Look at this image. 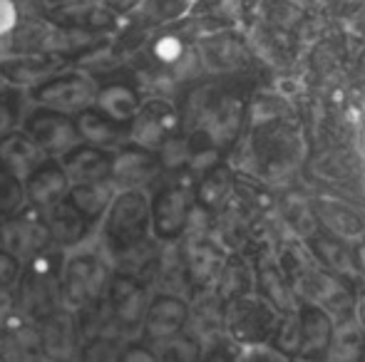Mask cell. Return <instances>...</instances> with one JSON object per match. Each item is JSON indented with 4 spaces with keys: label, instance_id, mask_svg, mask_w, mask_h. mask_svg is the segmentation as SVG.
<instances>
[{
    "label": "cell",
    "instance_id": "1",
    "mask_svg": "<svg viewBox=\"0 0 365 362\" xmlns=\"http://www.w3.org/2000/svg\"><path fill=\"white\" fill-rule=\"evenodd\" d=\"M152 231L149 196L142 188H120L102 216V243L115 256L132 253Z\"/></svg>",
    "mask_w": 365,
    "mask_h": 362
},
{
    "label": "cell",
    "instance_id": "2",
    "mask_svg": "<svg viewBox=\"0 0 365 362\" xmlns=\"http://www.w3.org/2000/svg\"><path fill=\"white\" fill-rule=\"evenodd\" d=\"M110 266L97 248H70L60 266V295L70 308L97 305L110 285Z\"/></svg>",
    "mask_w": 365,
    "mask_h": 362
},
{
    "label": "cell",
    "instance_id": "3",
    "mask_svg": "<svg viewBox=\"0 0 365 362\" xmlns=\"http://www.w3.org/2000/svg\"><path fill=\"white\" fill-rule=\"evenodd\" d=\"M279 323L281 313L261 295L249 293L224 305V325L229 330V338L239 345L271 343Z\"/></svg>",
    "mask_w": 365,
    "mask_h": 362
},
{
    "label": "cell",
    "instance_id": "4",
    "mask_svg": "<svg viewBox=\"0 0 365 362\" xmlns=\"http://www.w3.org/2000/svg\"><path fill=\"white\" fill-rule=\"evenodd\" d=\"M0 246L13 253L23 266L48 251L50 236L43 213L33 206H25L15 216L5 218V223L0 226Z\"/></svg>",
    "mask_w": 365,
    "mask_h": 362
},
{
    "label": "cell",
    "instance_id": "5",
    "mask_svg": "<svg viewBox=\"0 0 365 362\" xmlns=\"http://www.w3.org/2000/svg\"><path fill=\"white\" fill-rule=\"evenodd\" d=\"M194 211V193L189 186L172 183L164 186L149 198V213H152V231L159 241H174L189 228Z\"/></svg>",
    "mask_w": 365,
    "mask_h": 362
},
{
    "label": "cell",
    "instance_id": "6",
    "mask_svg": "<svg viewBox=\"0 0 365 362\" xmlns=\"http://www.w3.org/2000/svg\"><path fill=\"white\" fill-rule=\"evenodd\" d=\"M23 132L45 151L48 156H65L82 144L75 117L55 110H38L25 119Z\"/></svg>",
    "mask_w": 365,
    "mask_h": 362
},
{
    "label": "cell",
    "instance_id": "7",
    "mask_svg": "<svg viewBox=\"0 0 365 362\" xmlns=\"http://www.w3.org/2000/svg\"><path fill=\"white\" fill-rule=\"evenodd\" d=\"M95 82L90 78H85V75H58V78L45 80L33 90V100L38 105L70 117L95 105Z\"/></svg>",
    "mask_w": 365,
    "mask_h": 362
},
{
    "label": "cell",
    "instance_id": "8",
    "mask_svg": "<svg viewBox=\"0 0 365 362\" xmlns=\"http://www.w3.org/2000/svg\"><path fill=\"white\" fill-rule=\"evenodd\" d=\"M105 298H107V305H110L112 320H115L122 330L142 328V320H145L147 305H149L147 290L142 280H137L135 275H130V273L112 275Z\"/></svg>",
    "mask_w": 365,
    "mask_h": 362
},
{
    "label": "cell",
    "instance_id": "9",
    "mask_svg": "<svg viewBox=\"0 0 365 362\" xmlns=\"http://www.w3.org/2000/svg\"><path fill=\"white\" fill-rule=\"evenodd\" d=\"M162 161L154 151L127 142L112 151L110 181L120 188H145L162 174Z\"/></svg>",
    "mask_w": 365,
    "mask_h": 362
},
{
    "label": "cell",
    "instance_id": "10",
    "mask_svg": "<svg viewBox=\"0 0 365 362\" xmlns=\"http://www.w3.org/2000/svg\"><path fill=\"white\" fill-rule=\"evenodd\" d=\"M189 323V305L184 298L172 293H162L157 298L149 300L145 320H142V335L145 343L154 345L162 343L167 338L184 333Z\"/></svg>",
    "mask_w": 365,
    "mask_h": 362
},
{
    "label": "cell",
    "instance_id": "11",
    "mask_svg": "<svg viewBox=\"0 0 365 362\" xmlns=\"http://www.w3.org/2000/svg\"><path fill=\"white\" fill-rule=\"evenodd\" d=\"M38 345L53 362H73L80 353V330L70 310H53L43 318L38 330Z\"/></svg>",
    "mask_w": 365,
    "mask_h": 362
},
{
    "label": "cell",
    "instance_id": "12",
    "mask_svg": "<svg viewBox=\"0 0 365 362\" xmlns=\"http://www.w3.org/2000/svg\"><path fill=\"white\" fill-rule=\"evenodd\" d=\"M296 295H303L306 303L321 305L323 310H336V313L346 315L348 310L353 308V295L346 285H341L338 275L318 271V268H306L301 275L296 278V285H293Z\"/></svg>",
    "mask_w": 365,
    "mask_h": 362
},
{
    "label": "cell",
    "instance_id": "13",
    "mask_svg": "<svg viewBox=\"0 0 365 362\" xmlns=\"http://www.w3.org/2000/svg\"><path fill=\"white\" fill-rule=\"evenodd\" d=\"M177 129V115L164 102H149L142 105L137 117L130 122V144L149 149L157 154V149L174 134Z\"/></svg>",
    "mask_w": 365,
    "mask_h": 362
},
{
    "label": "cell",
    "instance_id": "14",
    "mask_svg": "<svg viewBox=\"0 0 365 362\" xmlns=\"http://www.w3.org/2000/svg\"><path fill=\"white\" fill-rule=\"evenodd\" d=\"M40 213H43V218H45V226H48L50 246L68 248V251L75 246H82V241L90 236L92 226H95L90 218H85L77 211L68 198L53 203V206Z\"/></svg>",
    "mask_w": 365,
    "mask_h": 362
},
{
    "label": "cell",
    "instance_id": "15",
    "mask_svg": "<svg viewBox=\"0 0 365 362\" xmlns=\"http://www.w3.org/2000/svg\"><path fill=\"white\" fill-rule=\"evenodd\" d=\"M75 127L80 132L82 144L97 147V149L115 151L122 144L130 142V124L110 119L107 115H102L97 107H87V110L75 115Z\"/></svg>",
    "mask_w": 365,
    "mask_h": 362
},
{
    "label": "cell",
    "instance_id": "16",
    "mask_svg": "<svg viewBox=\"0 0 365 362\" xmlns=\"http://www.w3.org/2000/svg\"><path fill=\"white\" fill-rule=\"evenodd\" d=\"M25 186V198H28V206L45 211L53 203L63 201L70 191V179L65 174V169L60 166V161L48 159L23 181Z\"/></svg>",
    "mask_w": 365,
    "mask_h": 362
},
{
    "label": "cell",
    "instance_id": "17",
    "mask_svg": "<svg viewBox=\"0 0 365 362\" xmlns=\"http://www.w3.org/2000/svg\"><path fill=\"white\" fill-rule=\"evenodd\" d=\"M50 156L30 139L25 132H8L5 137H0V166L5 171L15 176V179L25 181L43 161H48Z\"/></svg>",
    "mask_w": 365,
    "mask_h": 362
},
{
    "label": "cell",
    "instance_id": "18",
    "mask_svg": "<svg viewBox=\"0 0 365 362\" xmlns=\"http://www.w3.org/2000/svg\"><path fill=\"white\" fill-rule=\"evenodd\" d=\"M182 263L187 280L194 288H207L214 278L219 275L221 266H224V256L209 238L194 236L187 241L182 251Z\"/></svg>",
    "mask_w": 365,
    "mask_h": 362
},
{
    "label": "cell",
    "instance_id": "19",
    "mask_svg": "<svg viewBox=\"0 0 365 362\" xmlns=\"http://www.w3.org/2000/svg\"><path fill=\"white\" fill-rule=\"evenodd\" d=\"M60 166L65 169L70 183L105 181V179H110L112 151L97 149V147H90V144H80L63 156Z\"/></svg>",
    "mask_w": 365,
    "mask_h": 362
},
{
    "label": "cell",
    "instance_id": "20",
    "mask_svg": "<svg viewBox=\"0 0 365 362\" xmlns=\"http://www.w3.org/2000/svg\"><path fill=\"white\" fill-rule=\"evenodd\" d=\"M365 358V330L356 315L346 313L333 320L331 340L323 353L326 362H361Z\"/></svg>",
    "mask_w": 365,
    "mask_h": 362
},
{
    "label": "cell",
    "instance_id": "21",
    "mask_svg": "<svg viewBox=\"0 0 365 362\" xmlns=\"http://www.w3.org/2000/svg\"><path fill=\"white\" fill-rule=\"evenodd\" d=\"M298 318H301V350H298V355L321 360L333 330L331 313L323 310L321 305L303 303L298 308Z\"/></svg>",
    "mask_w": 365,
    "mask_h": 362
},
{
    "label": "cell",
    "instance_id": "22",
    "mask_svg": "<svg viewBox=\"0 0 365 362\" xmlns=\"http://www.w3.org/2000/svg\"><path fill=\"white\" fill-rule=\"evenodd\" d=\"M112 196H115V183L110 179L105 181H85V183H70L68 201L73 203L77 211L92 223L102 221L107 206H110Z\"/></svg>",
    "mask_w": 365,
    "mask_h": 362
},
{
    "label": "cell",
    "instance_id": "23",
    "mask_svg": "<svg viewBox=\"0 0 365 362\" xmlns=\"http://www.w3.org/2000/svg\"><path fill=\"white\" fill-rule=\"evenodd\" d=\"M95 107L102 112V115L110 117V119L122 122V124H130V122L137 117V112H140L142 102L135 90L117 82V85H105V87L97 90Z\"/></svg>",
    "mask_w": 365,
    "mask_h": 362
},
{
    "label": "cell",
    "instance_id": "24",
    "mask_svg": "<svg viewBox=\"0 0 365 362\" xmlns=\"http://www.w3.org/2000/svg\"><path fill=\"white\" fill-rule=\"evenodd\" d=\"M256 283H259L261 298H264L269 305H274L281 315L293 313V310L301 308L293 285L289 283V278H286V275L281 273L276 266L259 268V273H256Z\"/></svg>",
    "mask_w": 365,
    "mask_h": 362
},
{
    "label": "cell",
    "instance_id": "25",
    "mask_svg": "<svg viewBox=\"0 0 365 362\" xmlns=\"http://www.w3.org/2000/svg\"><path fill=\"white\" fill-rule=\"evenodd\" d=\"M55 18L73 30H102L112 25V13H107L102 5L82 3V0L68 3L63 10L55 13Z\"/></svg>",
    "mask_w": 365,
    "mask_h": 362
},
{
    "label": "cell",
    "instance_id": "26",
    "mask_svg": "<svg viewBox=\"0 0 365 362\" xmlns=\"http://www.w3.org/2000/svg\"><path fill=\"white\" fill-rule=\"evenodd\" d=\"M217 278H219V298L224 303L241 298V295H249L251 288H254V273L249 271V266L244 261L224 263Z\"/></svg>",
    "mask_w": 365,
    "mask_h": 362
},
{
    "label": "cell",
    "instance_id": "27",
    "mask_svg": "<svg viewBox=\"0 0 365 362\" xmlns=\"http://www.w3.org/2000/svg\"><path fill=\"white\" fill-rule=\"evenodd\" d=\"M313 251H316L318 261H321L333 275H353L356 273L353 253L348 251L343 243L331 241V238H316V241H313Z\"/></svg>",
    "mask_w": 365,
    "mask_h": 362
},
{
    "label": "cell",
    "instance_id": "28",
    "mask_svg": "<svg viewBox=\"0 0 365 362\" xmlns=\"http://www.w3.org/2000/svg\"><path fill=\"white\" fill-rule=\"evenodd\" d=\"M229 186H231V174L226 166H212L207 171L202 181H199V188H197V201L199 206L204 208H214L224 201V196L229 193Z\"/></svg>",
    "mask_w": 365,
    "mask_h": 362
},
{
    "label": "cell",
    "instance_id": "29",
    "mask_svg": "<svg viewBox=\"0 0 365 362\" xmlns=\"http://www.w3.org/2000/svg\"><path fill=\"white\" fill-rule=\"evenodd\" d=\"M154 353H157L159 362H199V355H202L197 340L184 333L154 343Z\"/></svg>",
    "mask_w": 365,
    "mask_h": 362
},
{
    "label": "cell",
    "instance_id": "30",
    "mask_svg": "<svg viewBox=\"0 0 365 362\" xmlns=\"http://www.w3.org/2000/svg\"><path fill=\"white\" fill-rule=\"evenodd\" d=\"M122 348L125 345L112 335H95V338L80 343L77 362H120Z\"/></svg>",
    "mask_w": 365,
    "mask_h": 362
},
{
    "label": "cell",
    "instance_id": "31",
    "mask_svg": "<svg viewBox=\"0 0 365 362\" xmlns=\"http://www.w3.org/2000/svg\"><path fill=\"white\" fill-rule=\"evenodd\" d=\"M28 206L25 198V186L20 179H15L10 171H5L0 166V218H10L18 211Z\"/></svg>",
    "mask_w": 365,
    "mask_h": 362
},
{
    "label": "cell",
    "instance_id": "32",
    "mask_svg": "<svg viewBox=\"0 0 365 362\" xmlns=\"http://www.w3.org/2000/svg\"><path fill=\"white\" fill-rule=\"evenodd\" d=\"M271 343H274L281 353L289 355V358L298 355V350H301V318H298V310L281 315V323H279V328H276Z\"/></svg>",
    "mask_w": 365,
    "mask_h": 362
},
{
    "label": "cell",
    "instance_id": "33",
    "mask_svg": "<svg viewBox=\"0 0 365 362\" xmlns=\"http://www.w3.org/2000/svg\"><path fill=\"white\" fill-rule=\"evenodd\" d=\"M234 362H291L286 353H281L274 343H251L241 345L239 353L231 355Z\"/></svg>",
    "mask_w": 365,
    "mask_h": 362
},
{
    "label": "cell",
    "instance_id": "34",
    "mask_svg": "<svg viewBox=\"0 0 365 362\" xmlns=\"http://www.w3.org/2000/svg\"><path fill=\"white\" fill-rule=\"evenodd\" d=\"M23 273V263L0 246V288H13V283Z\"/></svg>",
    "mask_w": 365,
    "mask_h": 362
},
{
    "label": "cell",
    "instance_id": "35",
    "mask_svg": "<svg viewBox=\"0 0 365 362\" xmlns=\"http://www.w3.org/2000/svg\"><path fill=\"white\" fill-rule=\"evenodd\" d=\"M120 362H159L154 348H149V343H130L122 348Z\"/></svg>",
    "mask_w": 365,
    "mask_h": 362
},
{
    "label": "cell",
    "instance_id": "36",
    "mask_svg": "<svg viewBox=\"0 0 365 362\" xmlns=\"http://www.w3.org/2000/svg\"><path fill=\"white\" fill-rule=\"evenodd\" d=\"M15 20H18L15 5L10 0H0V35H8L15 28Z\"/></svg>",
    "mask_w": 365,
    "mask_h": 362
},
{
    "label": "cell",
    "instance_id": "37",
    "mask_svg": "<svg viewBox=\"0 0 365 362\" xmlns=\"http://www.w3.org/2000/svg\"><path fill=\"white\" fill-rule=\"evenodd\" d=\"M15 310V295L10 288H0V328L8 325V320L13 318Z\"/></svg>",
    "mask_w": 365,
    "mask_h": 362
},
{
    "label": "cell",
    "instance_id": "38",
    "mask_svg": "<svg viewBox=\"0 0 365 362\" xmlns=\"http://www.w3.org/2000/svg\"><path fill=\"white\" fill-rule=\"evenodd\" d=\"M13 127H15L13 107H8L5 102H0V137H5L8 132H13Z\"/></svg>",
    "mask_w": 365,
    "mask_h": 362
},
{
    "label": "cell",
    "instance_id": "39",
    "mask_svg": "<svg viewBox=\"0 0 365 362\" xmlns=\"http://www.w3.org/2000/svg\"><path fill=\"white\" fill-rule=\"evenodd\" d=\"M199 362H234V358L226 348H212L209 353L199 355Z\"/></svg>",
    "mask_w": 365,
    "mask_h": 362
},
{
    "label": "cell",
    "instance_id": "40",
    "mask_svg": "<svg viewBox=\"0 0 365 362\" xmlns=\"http://www.w3.org/2000/svg\"><path fill=\"white\" fill-rule=\"evenodd\" d=\"M356 320L361 323V328L365 330V288L358 293V308H356Z\"/></svg>",
    "mask_w": 365,
    "mask_h": 362
},
{
    "label": "cell",
    "instance_id": "41",
    "mask_svg": "<svg viewBox=\"0 0 365 362\" xmlns=\"http://www.w3.org/2000/svg\"><path fill=\"white\" fill-rule=\"evenodd\" d=\"M353 261H356V271L365 273V243L356 246V251H353Z\"/></svg>",
    "mask_w": 365,
    "mask_h": 362
},
{
    "label": "cell",
    "instance_id": "42",
    "mask_svg": "<svg viewBox=\"0 0 365 362\" xmlns=\"http://www.w3.org/2000/svg\"><path fill=\"white\" fill-rule=\"evenodd\" d=\"M291 362H318L316 358H306V355H293Z\"/></svg>",
    "mask_w": 365,
    "mask_h": 362
},
{
    "label": "cell",
    "instance_id": "43",
    "mask_svg": "<svg viewBox=\"0 0 365 362\" xmlns=\"http://www.w3.org/2000/svg\"><path fill=\"white\" fill-rule=\"evenodd\" d=\"M361 362H365V358H363V360H361Z\"/></svg>",
    "mask_w": 365,
    "mask_h": 362
},
{
    "label": "cell",
    "instance_id": "44",
    "mask_svg": "<svg viewBox=\"0 0 365 362\" xmlns=\"http://www.w3.org/2000/svg\"><path fill=\"white\" fill-rule=\"evenodd\" d=\"M0 226H3V223H0Z\"/></svg>",
    "mask_w": 365,
    "mask_h": 362
}]
</instances>
